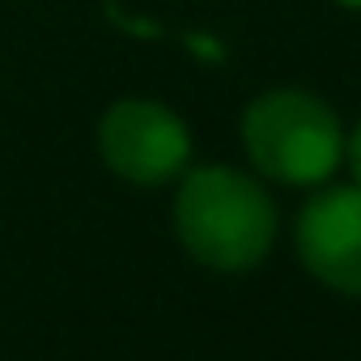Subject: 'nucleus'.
I'll list each match as a JSON object with an SVG mask.
<instances>
[{
    "mask_svg": "<svg viewBox=\"0 0 361 361\" xmlns=\"http://www.w3.org/2000/svg\"><path fill=\"white\" fill-rule=\"evenodd\" d=\"M243 145L259 174L289 188L327 183L344 161V128L310 90H264L243 111Z\"/></svg>",
    "mask_w": 361,
    "mask_h": 361,
    "instance_id": "f03ea898",
    "label": "nucleus"
},
{
    "mask_svg": "<svg viewBox=\"0 0 361 361\" xmlns=\"http://www.w3.org/2000/svg\"><path fill=\"white\" fill-rule=\"evenodd\" d=\"M340 5H348V9H361V0H340Z\"/></svg>",
    "mask_w": 361,
    "mask_h": 361,
    "instance_id": "423d86ee",
    "label": "nucleus"
},
{
    "mask_svg": "<svg viewBox=\"0 0 361 361\" xmlns=\"http://www.w3.org/2000/svg\"><path fill=\"white\" fill-rule=\"evenodd\" d=\"M98 153L111 174L136 188H161L188 170L192 132L153 98H119L98 119Z\"/></svg>",
    "mask_w": 361,
    "mask_h": 361,
    "instance_id": "7ed1b4c3",
    "label": "nucleus"
},
{
    "mask_svg": "<svg viewBox=\"0 0 361 361\" xmlns=\"http://www.w3.org/2000/svg\"><path fill=\"white\" fill-rule=\"evenodd\" d=\"M344 157H348V170H353V183L361 188V119H357L353 136L344 140Z\"/></svg>",
    "mask_w": 361,
    "mask_h": 361,
    "instance_id": "39448f33",
    "label": "nucleus"
},
{
    "mask_svg": "<svg viewBox=\"0 0 361 361\" xmlns=\"http://www.w3.org/2000/svg\"><path fill=\"white\" fill-rule=\"evenodd\" d=\"M174 230L188 255L213 272H251L276 238V209L251 174L200 166L174 196Z\"/></svg>",
    "mask_w": 361,
    "mask_h": 361,
    "instance_id": "f257e3e1",
    "label": "nucleus"
},
{
    "mask_svg": "<svg viewBox=\"0 0 361 361\" xmlns=\"http://www.w3.org/2000/svg\"><path fill=\"white\" fill-rule=\"evenodd\" d=\"M298 255L314 281L361 298V188H323L298 213Z\"/></svg>",
    "mask_w": 361,
    "mask_h": 361,
    "instance_id": "20e7f679",
    "label": "nucleus"
}]
</instances>
